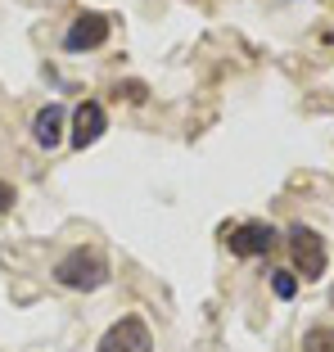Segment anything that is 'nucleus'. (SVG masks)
I'll list each match as a JSON object with an SVG mask.
<instances>
[{"label": "nucleus", "instance_id": "obj_3", "mask_svg": "<svg viewBox=\"0 0 334 352\" xmlns=\"http://www.w3.org/2000/svg\"><path fill=\"white\" fill-rule=\"evenodd\" d=\"M276 226L271 221H240V226L226 230V249L235 253V258H262V253L276 249Z\"/></svg>", "mask_w": 334, "mask_h": 352}, {"label": "nucleus", "instance_id": "obj_2", "mask_svg": "<svg viewBox=\"0 0 334 352\" xmlns=\"http://www.w3.org/2000/svg\"><path fill=\"white\" fill-rule=\"evenodd\" d=\"M285 239H289V253H293V267H298V276H303V280H321L325 267H330L325 239L316 235L312 226H303V221H293V226L285 230Z\"/></svg>", "mask_w": 334, "mask_h": 352}, {"label": "nucleus", "instance_id": "obj_5", "mask_svg": "<svg viewBox=\"0 0 334 352\" xmlns=\"http://www.w3.org/2000/svg\"><path fill=\"white\" fill-rule=\"evenodd\" d=\"M104 41H109V19H104V14H95V10L77 14V23H73L68 32H63V50H68V54L100 50Z\"/></svg>", "mask_w": 334, "mask_h": 352}, {"label": "nucleus", "instance_id": "obj_8", "mask_svg": "<svg viewBox=\"0 0 334 352\" xmlns=\"http://www.w3.org/2000/svg\"><path fill=\"white\" fill-rule=\"evenodd\" d=\"M303 352H334V330L330 325H312L303 334Z\"/></svg>", "mask_w": 334, "mask_h": 352}, {"label": "nucleus", "instance_id": "obj_6", "mask_svg": "<svg viewBox=\"0 0 334 352\" xmlns=\"http://www.w3.org/2000/svg\"><path fill=\"white\" fill-rule=\"evenodd\" d=\"M104 131H109L104 104H95V100L77 104V113H73V145H77V149H86V145H95V140H100Z\"/></svg>", "mask_w": 334, "mask_h": 352}, {"label": "nucleus", "instance_id": "obj_9", "mask_svg": "<svg viewBox=\"0 0 334 352\" xmlns=\"http://www.w3.org/2000/svg\"><path fill=\"white\" fill-rule=\"evenodd\" d=\"M271 294L289 302L293 294H298V276H293V271H271Z\"/></svg>", "mask_w": 334, "mask_h": 352}, {"label": "nucleus", "instance_id": "obj_10", "mask_svg": "<svg viewBox=\"0 0 334 352\" xmlns=\"http://www.w3.org/2000/svg\"><path fill=\"white\" fill-rule=\"evenodd\" d=\"M10 208H14V186L0 181V212H10Z\"/></svg>", "mask_w": 334, "mask_h": 352}, {"label": "nucleus", "instance_id": "obj_4", "mask_svg": "<svg viewBox=\"0 0 334 352\" xmlns=\"http://www.w3.org/2000/svg\"><path fill=\"white\" fill-rule=\"evenodd\" d=\"M100 352H154V334H149L145 316H122L118 325H109Z\"/></svg>", "mask_w": 334, "mask_h": 352}, {"label": "nucleus", "instance_id": "obj_1", "mask_svg": "<svg viewBox=\"0 0 334 352\" xmlns=\"http://www.w3.org/2000/svg\"><path fill=\"white\" fill-rule=\"evenodd\" d=\"M109 276H113V267H109L104 249H95V244H82V249H73L68 258L54 267V280H59L63 289H77V294H91V289H104Z\"/></svg>", "mask_w": 334, "mask_h": 352}, {"label": "nucleus", "instance_id": "obj_7", "mask_svg": "<svg viewBox=\"0 0 334 352\" xmlns=\"http://www.w3.org/2000/svg\"><path fill=\"white\" fill-rule=\"evenodd\" d=\"M63 118H68L63 104H45L41 113L32 118V140H36L41 149H54L63 140Z\"/></svg>", "mask_w": 334, "mask_h": 352}, {"label": "nucleus", "instance_id": "obj_11", "mask_svg": "<svg viewBox=\"0 0 334 352\" xmlns=\"http://www.w3.org/2000/svg\"><path fill=\"white\" fill-rule=\"evenodd\" d=\"M330 302H334V289H330Z\"/></svg>", "mask_w": 334, "mask_h": 352}]
</instances>
